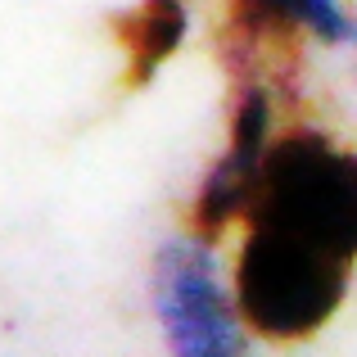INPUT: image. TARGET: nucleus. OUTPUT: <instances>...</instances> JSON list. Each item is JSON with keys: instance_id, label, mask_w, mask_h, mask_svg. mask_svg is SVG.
Masks as SVG:
<instances>
[{"instance_id": "nucleus-2", "label": "nucleus", "mask_w": 357, "mask_h": 357, "mask_svg": "<svg viewBox=\"0 0 357 357\" xmlns=\"http://www.w3.org/2000/svg\"><path fill=\"white\" fill-rule=\"evenodd\" d=\"M231 236L236 253L227 262V276L253 340L307 344L344 312L357 280L353 262L253 222L236 227Z\"/></svg>"}, {"instance_id": "nucleus-4", "label": "nucleus", "mask_w": 357, "mask_h": 357, "mask_svg": "<svg viewBox=\"0 0 357 357\" xmlns=\"http://www.w3.org/2000/svg\"><path fill=\"white\" fill-rule=\"evenodd\" d=\"M280 127H285L280 122V100H276V86L267 82V73H244L236 96H231L222 149L213 154V163L204 167L199 185L190 195L185 231L218 244L240 227L244 208L253 199V185H258L262 158H267Z\"/></svg>"}, {"instance_id": "nucleus-3", "label": "nucleus", "mask_w": 357, "mask_h": 357, "mask_svg": "<svg viewBox=\"0 0 357 357\" xmlns=\"http://www.w3.org/2000/svg\"><path fill=\"white\" fill-rule=\"evenodd\" d=\"M145 298L167 357H253V335L213 240L185 227L167 236L149 258Z\"/></svg>"}, {"instance_id": "nucleus-5", "label": "nucleus", "mask_w": 357, "mask_h": 357, "mask_svg": "<svg viewBox=\"0 0 357 357\" xmlns=\"http://www.w3.org/2000/svg\"><path fill=\"white\" fill-rule=\"evenodd\" d=\"M227 45L240 59L312 41L357 54V14L349 0H227Z\"/></svg>"}, {"instance_id": "nucleus-1", "label": "nucleus", "mask_w": 357, "mask_h": 357, "mask_svg": "<svg viewBox=\"0 0 357 357\" xmlns=\"http://www.w3.org/2000/svg\"><path fill=\"white\" fill-rule=\"evenodd\" d=\"M280 231L357 267V145L326 127H280L240 227Z\"/></svg>"}, {"instance_id": "nucleus-6", "label": "nucleus", "mask_w": 357, "mask_h": 357, "mask_svg": "<svg viewBox=\"0 0 357 357\" xmlns=\"http://www.w3.org/2000/svg\"><path fill=\"white\" fill-rule=\"evenodd\" d=\"M190 41V0H131L114 14V45L131 91L149 86Z\"/></svg>"}]
</instances>
